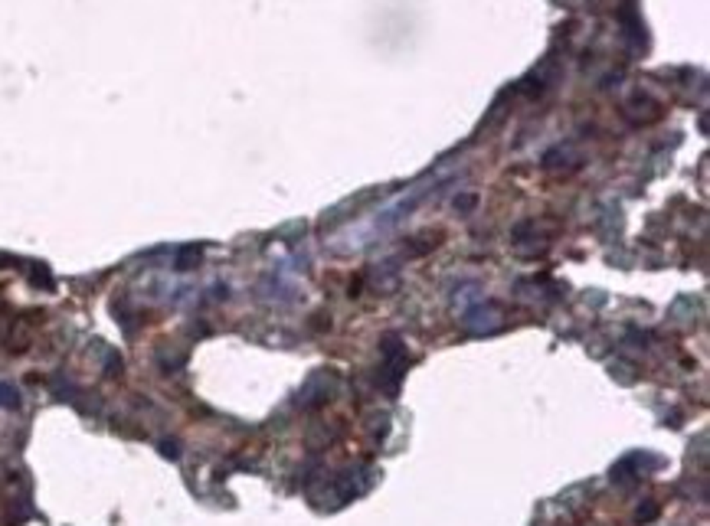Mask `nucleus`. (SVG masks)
<instances>
[{"label":"nucleus","instance_id":"nucleus-1","mask_svg":"<svg viewBox=\"0 0 710 526\" xmlns=\"http://www.w3.org/2000/svg\"><path fill=\"white\" fill-rule=\"evenodd\" d=\"M0 405H7V409L17 405V392H13L10 386H3V383H0Z\"/></svg>","mask_w":710,"mask_h":526}]
</instances>
